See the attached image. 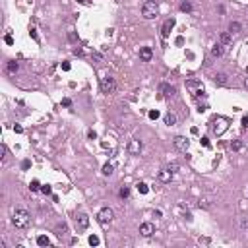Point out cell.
<instances>
[{
	"label": "cell",
	"instance_id": "obj_1",
	"mask_svg": "<svg viewBox=\"0 0 248 248\" xmlns=\"http://www.w3.org/2000/svg\"><path fill=\"white\" fill-rule=\"evenodd\" d=\"M29 221H31V215H29L25 209H16L12 213V223L16 225L18 229H27Z\"/></svg>",
	"mask_w": 248,
	"mask_h": 248
},
{
	"label": "cell",
	"instance_id": "obj_2",
	"mask_svg": "<svg viewBox=\"0 0 248 248\" xmlns=\"http://www.w3.org/2000/svg\"><path fill=\"white\" fill-rule=\"evenodd\" d=\"M157 14H159V6H157L155 0H148V2H143V6H142V16L145 19L157 18Z\"/></svg>",
	"mask_w": 248,
	"mask_h": 248
},
{
	"label": "cell",
	"instance_id": "obj_3",
	"mask_svg": "<svg viewBox=\"0 0 248 248\" xmlns=\"http://www.w3.org/2000/svg\"><path fill=\"white\" fill-rule=\"evenodd\" d=\"M211 128H213L215 136H221V134L227 132V128H229V120L225 118V116H215V118L211 120Z\"/></svg>",
	"mask_w": 248,
	"mask_h": 248
},
{
	"label": "cell",
	"instance_id": "obj_4",
	"mask_svg": "<svg viewBox=\"0 0 248 248\" xmlns=\"http://www.w3.org/2000/svg\"><path fill=\"white\" fill-rule=\"evenodd\" d=\"M186 89L192 93L194 97H206L203 95V85H202V82H198V79H188L186 82Z\"/></svg>",
	"mask_w": 248,
	"mask_h": 248
},
{
	"label": "cell",
	"instance_id": "obj_5",
	"mask_svg": "<svg viewBox=\"0 0 248 248\" xmlns=\"http://www.w3.org/2000/svg\"><path fill=\"white\" fill-rule=\"evenodd\" d=\"M101 91H103L105 95H113V93L116 91V82L113 78H109V76L103 78L101 79Z\"/></svg>",
	"mask_w": 248,
	"mask_h": 248
},
{
	"label": "cell",
	"instance_id": "obj_6",
	"mask_svg": "<svg viewBox=\"0 0 248 248\" xmlns=\"http://www.w3.org/2000/svg\"><path fill=\"white\" fill-rule=\"evenodd\" d=\"M113 217H114V211L111 209V207H103L97 213V219H99V223H111L113 221Z\"/></svg>",
	"mask_w": 248,
	"mask_h": 248
},
{
	"label": "cell",
	"instance_id": "obj_7",
	"mask_svg": "<svg viewBox=\"0 0 248 248\" xmlns=\"http://www.w3.org/2000/svg\"><path fill=\"white\" fill-rule=\"evenodd\" d=\"M142 149H143V145H142L140 140H130V143H128V153L130 155H140Z\"/></svg>",
	"mask_w": 248,
	"mask_h": 248
},
{
	"label": "cell",
	"instance_id": "obj_8",
	"mask_svg": "<svg viewBox=\"0 0 248 248\" xmlns=\"http://www.w3.org/2000/svg\"><path fill=\"white\" fill-rule=\"evenodd\" d=\"M173 143H174V148H177L178 151H186L188 145H190V142H188L184 136H177V138L173 140Z\"/></svg>",
	"mask_w": 248,
	"mask_h": 248
},
{
	"label": "cell",
	"instance_id": "obj_9",
	"mask_svg": "<svg viewBox=\"0 0 248 248\" xmlns=\"http://www.w3.org/2000/svg\"><path fill=\"white\" fill-rule=\"evenodd\" d=\"M76 225H78L79 229H87V227H89V217H87L85 213L76 215Z\"/></svg>",
	"mask_w": 248,
	"mask_h": 248
},
{
	"label": "cell",
	"instance_id": "obj_10",
	"mask_svg": "<svg viewBox=\"0 0 248 248\" xmlns=\"http://www.w3.org/2000/svg\"><path fill=\"white\" fill-rule=\"evenodd\" d=\"M140 233H142V237H151L153 233H155V227H153L151 223H142L140 225Z\"/></svg>",
	"mask_w": 248,
	"mask_h": 248
},
{
	"label": "cell",
	"instance_id": "obj_11",
	"mask_svg": "<svg viewBox=\"0 0 248 248\" xmlns=\"http://www.w3.org/2000/svg\"><path fill=\"white\" fill-rule=\"evenodd\" d=\"M140 58H142L143 62H149L151 58H153V50H151L149 47H142V49H140Z\"/></svg>",
	"mask_w": 248,
	"mask_h": 248
},
{
	"label": "cell",
	"instance_id": "obj_12",
	"mask_svg": "<svg viewBox=\"0 0 248 248\" xmlns=\"http://www.w3.org/2000/svg\"><path fill=\"white\" fill-rule=\"evenodd\" d=\"M173 27H174V19H167L163 24V27H161V35H163V37H169V33H171Z\"/></svg>",
	"mask_w": 248,
	"mask_h": 248
},
{
	"label": "cell",
	"instance_id": "obj_13",
	"mask_svg": "<svg viewBox=\"0 0 248 248\" xmlns=\"http://www.w3.org/2000/svg\"><path fill=\"white\" fill-rule=\"evenodd\" d=\"M173 177H174V174H173V173H171L169 169H163L161 173L157 174V178L161 180V182H171V180H173Z\"/></svg>",
	"mask_w": 248,
	"mask_h": 248
},
{
	"label": "cell",
	"instance_id": "obj_14",
	"mask_svg": "<svg viewBox=\"0 0 248 248\" xmlns=\"http://www.w3.org/2000/svg\"><path fill=\"white\" fill-rule=\"evenodd\" d=\"M161 91L165 93L167 97H173L174 93H177V89H174V85H169V83H161Z\"/></svg>",
	"mask_w": 248,
	"mask_h": 248
},
{
	"label": "cell",
	"instance_id": "obj_15",
	"mask_svg": "<svg viewBox=\"0 0 248 248\" xmlns=\"http://www.w3.org/2000/svg\"><path fill=\"white\" fill-rule=\"evenodd\" d=\"M18 68H19V64H18L16 60H10V62H8V66H6V72H8L10 76H14V74L18 72Z\"/></svg>",
	"mask_w": 248,
	"mask_h": 248
},
{
	"label": "cell",
	"instance_id": "obj_16",
	"mask_svg": "<svg viewBox=\"0 0 248 248\" xmlns=\"http://www.w3.org/2000/svg\"><path fill=\"white\" fill-rule=\"evenodd\" d=\"M231 41H233L231 31H225V33H221V35H219V43H221V45H229Z\"/></svg>",
	"mask_w": 248,
	"mask_h": 248
},
{
	"label": "cell",
	"instance_id": "obj_17",
	"mask_svg": "<svg viewBox=\"0 0 248 248\" xmlns=\"http://www.w3.org/2000/svg\"><path fill=\"white\" fill-rule=\"evenodd\" d=\"M54 233H56V237H64V235L68 233V225H66V223H60V225H56Z\"/></svg>",
	"mask_w": 248,
	"mask_h": 248
},
{
	"label": "cell",
	"instance_id": "obj_18",
	"mask_svg": "<svg viewBox=\"0 0 248 248\" xmlns=\"http://www.w3.org/2000/svg\"><path fill=\"white\" fill-rule=\"evenodd\" d=\"M221 54H223V45H221V43H217V45H213V47H211V56L219 58Z\"/></svg>",
	"mask_w": 248,
	"mask_h": 248
},
{
	"label": "cell",
	"instance_id": "obj_19",
	"mask_svg": "<svg viewBox=\"0 0 248 248\" xmlns=\"http://www.w3.org/2000/svg\"><path fill=\"white\" fill-rule=\"evenodd\" d=\"M213 82H215V85H225L227 83V74H215Z\"/></svg>",
	"mask_w": 248,
	"mask_h": 248
},
{
	"label": "cell",
	"instance_id": "obj_20",
	"mask_svg": "<svg viewBox=\"0 0 248 248\" xmlns=\"http://www.w3.org/2000/svg\"><path fill=\"white\" fill-rule=\"evenodd\" d=\"M165 124L167 126H174V124H177V116H174L173 113H167L165 114Z\"/></svg>",
	"mask_w": 248,
	"mask_h": 248
},
{
	"label": "cell",
	"instance_id": "obj_21",
	"mask_svg": "<svg viewBox=\"0 0 248 248\" xmlns=\"http://www.w3.org/2000/svg\"><path fill=\"white\" fill-rule=\"evenodd\" d=\"M242 148H244V143L240 142V140H233V142H231V149H233V151H240Z\"/></svg>",
	"mask_w": 248,
	"mask_h": 248
},
{
	"label": "cell",
	"instance_id": "obj_22",
	"mask_svg": "<svg viewBox=\"0 0 248 248\" xmlns=\"http://www.w3.org/2000/svg\"><path fill=\"white\" fill-rule=\"evenodd\" d=\"M180 12H184V14H190V12H192V4L188 2V0H184V2L180 4Z\"/></svg>",
	"mask_w": 248,
	"mask_h": 248
},
{
	"label": "cell",
	"instance_id": "obj_23",
	"mask_svg": "<svg viewBox=\"0 0 248 248\" xmlns=\"http://www.w3.org/2000/svg\"><path fill=\"white\" fill-rule=\"evenodd\" d=\"M136 188H138V192H140V194H148V192H149V188H148V184H145V182H138Z\"/></svg>",
	"mask_w": 248,
	"mask_h": 248
},
{
	"label": "cell",
	"instance_id": "obj_24",
	"mask_svg": "<svg viewBox=\"0 0 248 248\" xmlns=\"http://www.w3.org/2000/svg\"><path fill=\"white\" fill-rule=\"evenodd\" d=\"M37 244H39V246H49V244H50V240H49V237L41 235V237H37Z\"/></svg>",
	"mask_w": 248,
	"mask_h": 248
},
{
	"label": "cell",
	"instance_id": "obj_25",
	"mask_svg": "<svg viewBox=\"0 0 248 248\" xmlns=\"http://www.w3.org/2000/svg\"><path fill=\"white\" fill-rule=\"evenodd\" d=\"M229 31H231V33H238V31H240V24H238V21H231Z\"/></svg>",
	"mask_w": 248,
	"mask_h": 248
},
{
	"label": "cell",
	"instance_id": "obj_26",
	"mask_svg": "<svg viewBox=\"0 0 248 248\" xmlns=\"http://www.w3.org/2000/svg\"><path fill=\"white\" fill-rule=\"evenodd\" d=\"M113 171H114V167H113L111 163L103 165V174H105V177H109V174H113Z\"/></svg>",
	"mask_w": 248,
	"mask_h": 248
},
{
	"label": "cell",
	"instance_id": "obj_27",
	"mask_svg": "<svg viewBox=\"0 0 248 248\" xmlns=\"http://www.w3.org/2000/svg\"><path fill=\"white\" fill-rule=\"evenodd\" d=\"M29 188H31L33 192H37V190H41V184H39V180H31V182H29Z\"/></svg>",
	"mask_w": 248,
	"mask_h": 248
},
{
	"label": "cell",
	"instance_id": "obj_28",
	"mask_svg": "<svg viewBox=\"0 0 248 248\" xmlns=\"http://www.w3.org/2000/svg\"><path fill=\"white\" fill-rule=\"evenodd\" d=\"M118 194H120V198H128V196H130V188L128 186H122Z\"/></svg>",
	"mask_w": 248,
	"mask_h": 248
},
{
	"label": "cell",
	"instance_id": "obj_29",
	"mask_svg": "<svg viewBox=\"0 0 248 248\" xmlns=\"http://www.w3.org/2000/svg\"><path fill=\"white\" fill-rule=\"evenodd\" d=\"M167 169H169V171L174 174V173H178V169H180V167H178V163H169V165H167Z\"/></svg>",
	"mask_w": 248,
	"mask_h": 248
},
{
	"label": "cell",
	"instance_id": "obj_30",
	"mask_svg": "<svg viewBox=\"0 0 248 248\" xmlns=\"http://www.w3.org/2000/svg\"><path fill=\"white\" fill-rule=\"evenodd\" d=\"M41 192L45 196H50V194H53V188H50L49 184H45V186H41Z\"/></svg>",
	"mask_w": 248,
	"mask_h": 248
},
{
	"label": "cell",
	"instance_id": "obj_31",
	"mask_svg": "<svg viewBox=\"0 0 248 248\" xmlns=\"http://www.w3.org/2000/svg\"><path fill=\"white\" fill-rule=\"evenodd\" d=\"M198 206H200V207H203V209H209V206H211V203H209V200H206V198H202V200H200V203H198Z\"/></svg>",
	"mask_w": 248,
	"mask_h": 248
},
{
	"label": "cell",
	"instance_id": "obj_32",
	"mask_svg": "<svg viewBox=\"0 0 248 248\" xmlns=\"http://www.w3.org/2000/svg\"><path fill=\"white\" fill-rule=\"evenodd\" d=\"M99 242H101L99 237H95V235H91V237H89V244H91V246H97Z\"/></svg>",
	"mask_w": 248,
	"mask_h": 248
},
{
	"label": "cell",
	"instance_id": "obj_33",
	"mask_svg": "<svg viewBox=\"0 0 248 248\" xmlns=\"http://www.w3.org/2000/svg\"><path fill=\"white\" fill-rule=\"evenodd\" d=\"M148 116H149L151 120H157V118H159V111H149V113H148Z\"/></svg>",
	"mask_w": 248,
	"mask_h": 248
},
{
	"label": "cell",
	"instance_id": "obj_34",
	"mask_svg": "<svg viewBox=\"0 0 248 248\" xmlns=\"http://www.w3.org/2000/svg\"><path fill=\"white\" fill-rule=\"evenodd\" d=\"M4 41H6V45H14V37H12V35H6Z\"/></svg>",
	"mask_w": 248,
	"mask_h": 248
},
{
	"label": "cell",
	"instance_id": "obj_35",
	"mask_svg": "<svg viewBox=\"0 0 248 248\" xmlns=\"http://www.w3.org/2000/svg\"><path fill=\"white\" fill-rule=\"evenodd\" d=\"M62 107H72V99H62Z\"/></svg>",
	"mask_w": 248,
	"mask_h": 248
},
{
	"label": "cell",
	"instance_id": "obj_36",
	"mask_svg": "<svg viewBox=\"0 0 248 248\" xmlns=\"http://www.w3.org/2000/svg\"><path fill=\"white\" fill-rule=\"evenodd\" d=\"M14 132H16V134H21V132H24V128H21L19 124H14Z\"/></svg>",
	"mask_w": 248,
	"mask_h": 248
},
{
	"label": "cell",
	"instance_id": "obj_37",
	"mask_svg": "<svg viewBox=\"0 0 248 248\" xmlns=\"http://www.w3.org/2000/svg\"><path fill=\"white\" fill-rule=\"evenodd\" d=\"M87 136H89V140H95V138H97V132H95V130H89V132H87Z\"/></svg>",
	"mask_w": 248,
	"mask_h": 248
},
{
	"label": "cell",
	"instance_id": "obj_38",
	"mask_svg": "<svg viewBox=\"0 0 248 248\" xmlns=\"http://www.w3.org/2000/svg\"><path fill=\"white\" fill-rule=\"evenodd\" d=\"M29 35H31V39L39 41V35H37V31H35V29H31V31H29Z\"/></svg>",
	"mask_w": 248,
	"mask_h": 248
},
{
	"label": "cell",
	"instance_id": "obj_39",
	"mask_svg": "<svg viewBox=\"0 0 248 248\" xmlns=\"http://www.w3.org/2000/svg\"><path fill=\"white\" fill-rule=\"evenodd\" d=\"M91 58H93V60H97V62H101V60H103V58H101V54H99V53H93V54H91Z\"/></svg>",
	"mask_w": 248,
	"mask_h": 248
},
{
	"label": "cell",
	"instance_id": "obj_40",
	"mask_svg": "<svg viewBox=\"0 0 248 248\" xmlns=\"http://www.w3.org/2000/svg\"><path fill=\"white\" fill-rule=\"evenodd\" d=\"M21 167H24V169H29V167H31V161H29V159H25V161L21 163Z\"/></svg>",
	"mask_w": 248,
	"mask_h": 248
},
{
	"label": "cell",
	"instance_id": "obj_41",
	"mask_svg": "<svg viewBox=\"0 0 248 248\" xmlns=\"http://www.w3.org/2000/svg\"><path fill=\"white\" fill-rule=\"evenodd\" d=\"M0 151H2V159L6 157V153H8V148H6V145L2 143V148H0Z\"/></svg>",
	"mask_w": 248,
	"mask_h": 248
},
{
	"label": "cell",
	"instance_id": "obj_42",
	"mask_svg": "<svg viewBox=\"0 0 248 248\" xmlns=\"http://www.w3.org/2000/svg\"><path fill=\"white\" fill-rule=\"evenodd\" d=\"M240 227H242V229H248V219H246V217L240 221Z\"/></svg>",
	"mask_w": 248,
	"mask_h": 248
},
{
	"label": "cell",
	"instance_id": "obj_43",
	"mask_svg": "<svg viewBox=\"0 0 248 248\" xmlns=\"http://www.w3.org/2000/svg\"><path fill=\"white\" fill-rule=\"evenodd\" d=\"M68 39H70V41H76L78 37H76V33H74V31H70V33H68Z\"/></svg>",
	"mask_w": 248,
	"mask_h": 248
},
{
	"label": "cell",
	"instance_id": "obj_44",
	"mask_svg": "<svg viewBox=\"0 0 248 248\" xmlns=\"http://www.w3.org/2000/svg\"><path fill=\"white\" fill-rule=\"evenodd\" d=\"M62 70L68 72V70H70V62H62Z\"/></svg>",
	"mask_w": 248,
	"mask_h": 248
},
{
	"label": "cell",
	"instance_id": "obj_45",
	"mask_svg": "<svg viewBox=\"0 0 248 248\" xmlns=\"http://www.w3.org/2000/svg\"><path fill=\"white\" fill-rule=\"evenodd\" d=\"M242 128H248V116H242Z\"/></svg>",
	"mask_w": 248,
	"mask_h": 248
},
{
	"label": "cell",
	"instance_id": "obj_46",
	"mask_svg": "<svg viewBox=\"0 0 248 248\" xmlns=\"http://www.w3.org/2000/svg\"><path fill=\"white\" fill-rule=\"evenodd\" d=\"M200 142H202V145H206V148H207V145H209V140H207V138H202Z\"/></svg>",
	"mask_w": 248,
	"mask_h": 248
},
{
	"label": "cell",
	"instance_id": "obj_47",
	"mask_svg": "<svg viewBox=\"0 0 248 248\" xmlns=\"http://www.w3.org/2000/svg\"><path fill=\"white\" fill-rule=\"evenodd\" d=\"M177 45L182 47V45H184V39H182V37H177Z\"/></svg>",
	"mask_w": 248,
	"mask_h": 248
},
{
	"label": "cell",
	"instance_id": "obj_48",
	"mask_svg": "<svg viewBox=\"0 0 248 248\" xmlns=\"http://www.w3.org/2000/svg\"><path fill=\"white\" fill-rule=\"evenodd\" d=\"M74 54H78V56H79V54H82V49L76 47V49H74Z\"/></svg>",
	"mask_w": 248,
	"mask_h": 248
},
{
	"label": "cell",
	"instance_id": "obj_49",
	"mask_svg": "<svg viewBox=\"0 0 248 248\" xmlns=\"http://www.w3.org/2000/svg\"><path fill=\"white\" fill-rule=\"evenodd\" d=\"M206 109H207L206 105H200V107H198V113H203V111H206Z\"/></svg>",
	"mask_w": 248,
	"mask_h": 248
},
{
	"label": "cell",
	"instance_id": "obj_50",
	"mask_svg": "<svg viewBox=\"0 0 248 248\" xmlns=\"http://www.w3.org/2000/svg\"><path fill=\"white\" fill-rule=\"evenodd\" d=\"M79 4H89V0H78Z\"/></svg>",
	"mask_w": 248,
	"mask_h": 248
},
{
	"label": "cell",
	"instance_id": "obj_51",
	"mask_svg": "<svg viewBox=\"0 0 248 248\" xmlns=\"http://www.w3.org/2000/svg\"><path fill=\"white\" fill-rule=\"evenodd\" d=\"M244 87H246V89H248V76L244 78Z\"/></svg>",
	"mask_w": 248,
	"mask_h": 248
}]
</instances>
